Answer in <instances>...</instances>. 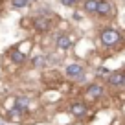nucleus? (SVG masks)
<instances>
[{
  "label": "nucleus",
  "instance_id": "obj_15",
  "mask_svg": "<svg viewBox=\"0 0 125 125\" xmlns=\"http://www.w3.org/2000/svg\"><path fill=\"white\" fill-rule=\"evenodd\" d=\"M26 2H28V4H31V2H35V0H26Z\"/></svg>",
  "mask_w": 125,
  "mask_h": 125
},
{
  "label": "nucleus",
  "instance_id": "obj_10",
  "mask_svg": "<svg viewBox=\"0 0 125 125\" xmlns=\"http://www.w3.org/2000/svg\"><path fill=\"white\" fill-rule=\"evenodd\" d=\"M15 109L20 110V112H26V110H28V99L26 98H19L15 101Z\"/></svg>",
  "mask_w": 125,
  "mask_h": 125
},
{
  "label": "nucleus",
  "instance_id": "obj_7",
  "mask_svg": "<svg viewBox=\"0 0 125 125\" xmlns=\"http://www.w3.org/2000/svg\"><path fill=\"white\" fill-rule=\"evenodd\" d=\"M70 112L74 114V116L81 118L83 114H86V105L85 103H72L70 105Z\"/></svg>",
  "mask_w": 125,
  "mask_h": 125
},
{
  "label": "nucleus",
  "instance_id": "obj_13",
  "mask_svg": "<svg viewBox=\"0 0 125 125\" xmlns=\"http://www.w3.org/2000/svg\"><path fill=\"white\" fill-rule=\"evenodd\" d=\"M44 61H46V57H35L33 59V64L35 66H44Z\"/></svg>",
  "mask_w": 125,
  "mask_h": 125
},
{
  "label": "nucleus",
  "instance_id": "obj_4",
  "mask_svg": "<svg viewBox=\"0 0 125 125\" xmlns=\"http://www.w3.org/2000/svg\"><path fill=\"white\" fill-rule=\"evenodd\" d=\"M55 44H57V48H61V50H68V48L72 46V37L70 35H59L57 39H55Z\"/></svg>",
  "mask_w": 125,
  "mask_h": 125
},
{
  "label": "nucleus",
  "instance_id": "obj_5",
  "mask_svg": "<svg viewBox=\"0 0 125 125\" xmlns=\"http://www.w3.org/2000/svg\"><path fill=\"white\" fill-rule=\"evenodd\" d=\"M123 83H125V74H121V72H116V74L109 75V85L110 86H120Z\"/></svg>",
  "mask_w": 125,
  "mask_h": 125
},
{
  "label": "nucleus",
  "instance_id": "obj_1",
  "mask_svg": "<svg viewBox=\"0 0 125 125\" xmlns=\"http://www.w3.org/2000/svg\"><path fill=\"white\" fill-rule=\"evenodd\" d=\"M101 42L107 44V46H112V44L120 42V31L112 30V28L103 30V31H101Z\"/></svg>",
  "mask_w": 125,
  "mask_h": 125
},
{
  "label": "nucleus",
  "instance_id": "obj_9",
  "mask_svg": "<svg viewBox=\"0 0 125 125\" xmlns=\"http://www.w3.org/2000/svg\"><path fill=\"white\" fill-rule=\"evenodd\" d=\"M98 4H99V0H86L83 8H85L86 13H98Z\"/></svg>",
  "mask_w": 125,
  "mask_h": 125
},
{
  "label": "nucleus",
  "instance_id": "obj_6",
  "mask_svg": "<svg viewBox=\"0 0 125 125\" xmlns=\"http://www.w3.org/2000/svg\"><path fill=\"white\" fill-rule=\"evenodd\" d=\"M66 75L70 79H77L79 75H83V66H79V64H70V66L66 68Z\"/></svg>",
  "mask_w": 125,
  "mask_h": 125
},
{
  "label": "nucleus",
  "instance_id": "obj_11",
  "mask_svg": "<svg viewBox=\"0 0 125 125\" xmlns=\"http://www.w3.org/2000/svg\"><path fill=\"white\" fill-rule=\"evenodd\" d=\"M24 59H26V55H24L20 50H13L11 52V61L13 62H19L20 64V62H24Z\"/></svg>",
  "mask_w": 125,
  "mask_h": 125
},
{
  "label": "nucleus",
  "instance_id": "obj_14",
  "mask_svg": "<svg viewBox=\"0 0 125 125\" xmlns=\"http://www.w3.org/2000/svg\"><path fill=\"white\" fill-rule=\"evenodd\" d=\"M61 4H62V6H68V8H70V6H75V0H61Z\"/></svg>",
  "mask_w": 125,
  "mask_h": 125
},
{
  "label": "nucleus",
  "instance_id": "obj_3",
  "mask_svg": "<svg viewBox=\"0 0 125 125\" xmlns=\"http://www.w3.org/2000/svg\"><path fill=\"white\" fill-rule=\"evenodd\" d=\"M33 26H35L37 31L44 33V31L50 30V20H48V17H35V20H33Z\"/></svg>",
  "mask_w": 125,
  "mask_h": 125
},
{
  "label": "nucleus",
  "instance_id": "obj_8",
  "mask_svg": "<svg viewBox=\"0 0 125 125\" xmlns=\"http://www.w3.org/2000/svg\"><path fill=\"white\" fill-rule=\"evenodd\" d=\"M110 11H112V8H110L109 2H107V0H99V4H98V15L107 17V15H110Z\"/></svg>",
  "mask_w": 125,
  "mask_h": 125
},
{
  "label": "nucleus",
  "instance_id": "obj_2",
  "mask_svg": "<svg viewBox=\"0 0 125 125\" xmlns=\"http://www.w3.org/2000/svg\"><path fill=\"white\" fill-rule=\"evenodd\" d=\"M103 96V86L98 85V83H92V85H88V88H86V98L88 99H98Z\"/></svg>",
  "mask_w": 125,
  "mask_h": 125
},
{
  "label": "nucleus",
  "instance_id": "obj_12",
  "mask_svg": "<svg viewBox=\"0 0 125 125\" xmlns=\"http://www.w3.org/2000/svg\"><path fill=\"white\" fill-rule=\"evenodd\" d=\"M11 2H13V8H26L28 6L26 0H11Z\"/></svg>",
  "mask_w": 125,
  "mask_h": 125
}]
</instances>
